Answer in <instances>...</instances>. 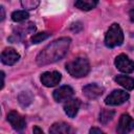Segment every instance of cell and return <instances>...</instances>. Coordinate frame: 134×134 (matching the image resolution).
<instances>
[{
	"label": "cell",
	"mask_w": 134,
	"mask_h": 134,
	"mask_svg": "<svg viewBox=\"0 0 134 134\" xmlns=\"http://www.w3.org/2000/svg\"><path fill=\"white\" fill-rule=\"evenodd\" d=\"M71 39L68 37H62L58 40L52 41L47 46H45L37 55L36 62L40 66H45L60 61L67 53Z\"/></svg>",
	"instance_id": "6da1fadb"
},
{
	"label": "cell",
	"mask_w": 134,
	"mask_h": 134,
	"mask_svg": "<svg viewBox=\"0 0 134 134\" xmlns=\"http://www.w3.org/2000/svg\"><path fill=\"white\" fill-rule=\"evenodd\" d=\"M67 72L73 77L86 76L90 71V63L85 57H76L65 65Z\"/></svg>",
	"instance_id": "7a4b0ae2"
},
{
	"label": "cell",
	"mask_w": 134,
	"mask_h": 134,
	"mask_svg": "<svg viewBox=\"0 0 134 134\" xmlns=\"http://www.w3.org/2000/svg\"><path fill=\"white\" fill-rule=\"evenodd\" d=\"M124 42V32L119 24L113 23L105 35V44L109 48L121 45Z\"/></svg>",
	"instance_id": "3957f363"
},
{
	"label": "cell",
	"mask_w": 134,
	"mask_h": 134,
	"mask_svg": "<svg viewBox=\"0 0 134 134\" xmlns=\"http://www.w3.org/2000/svg\"><path fill=\"white\" fill-rule=\"evenodd\" d=\"M36 30V26L32 22H27V23H23L20 25H17L14 29H13V35L8 38V40L10 42H16V41H20L22 39H24L26 36L34 34Z\"/></svg>",
	"instance_id": "277c9868"
},
{
	"label": "cell",
	"mask_w": 134,
	"mask_h": 134,
	"mask_svg": "<svg viewBox=\"0 0 134 134\" xmlns=\"http://www.w3.org/2000/svg\"><path fill=\"white\" fill-rule=\"evenodd\" d=\"M130 95L128 92L124 91V90H113L106 98H105V104L109 105V106H118L124 104L125 102H127L129 99Z\"/></svg>",
	"instance_id": "5b68a950"
},
{
	"label": "cell",
	"mask_w": 134,
	"mask_h": 134,
	"mask_svg": "<svg viewBox=\"0 0 134 134\" xmlns=\"http://www.w3.org/2000/svg\"><path fill=\"white\" fill-rule=\"evenodd\" d=\"M114 64H115V67L120 72H124V73H132L134 71V62L131 59H129L128 55H126L124 53L118 54L115 58Z\"/></svg>",
	"instance_id": "8992f818"
},
{
	"label": "cell",
	"mask_w": 134,
	"mask_h": 134,
	"mask_svg": "<svg viewBox=\"0 0 134 134\" xmlns=\"http://www.w3.org/2000/svg\"><path fill=\"white\" fill-rule=\"evenodd\" d=\"M132 130H134V119L128 113L121 114L117 124L116 131L120 134H127Z\"/></svg>",
	"instance_id": "52a82bcc"
},
{
	"label": "cell",
	"mask_w": 134,
	"mask_h": 134,
	"mask_svg": "<svg viewBox=\"0 0 134 134\" xmlns=\"http://www.w3.org/2000/svg\"><path fill=\"white\" fill-rule=\"evenodd\" d=\"M62 79V74L59 71H46L41 74L40 81L45 87H54L57 86Z\"/></svg>",
	"instance_id": "ba28073f"
},
{
	"label": "cell",
	"mask_w": 134,
	"mask_h": 134,
	"mask_svg": "<svg viewBox=\"0 0 134 134\" xmlns=\"http://www.w3.org/2000/svg\"><path fill=\"white\" fill-rule=\"evenodd\" d=\"M74 94V91L73 89L68 86V85H65V86H62L58 89H55L52 93V96H53V99L58 103H62V102H66L70 98H72Z\"/></svg>",
	"instance_id": "9c48e42d"
},
{
	"label": "cell",
	"mask_w": 134,
	"mask_h": 134,
	"mask_svg": "<svg viewBox=\"0 0 134 134\" xmlns=\"http://www.w3.org/2000/svg\"><path fill=\"white\" fill-rule=\"evenodd\" d=\"M7 121L10 124L13 129L18 132H21L26 127L25 118L21 114H19L17 111H10L7 114Z\"/></svg>",
	"instance_id": "30bf717a"
},
{
	"label": "cell",
	"mask_w": 134,
	"mask_h": 134,
	"mask_svg": "<svg viewBox=\"0 0 134 134\" xmlns=\"http://www.w3.org/2000/svg\"><path fill=\"white\" fill-rule=\"evenodd\" d=\"M83 93L87 98L95 99L104 93V88L95 83H91V84H87L86 86L83 87Z\"/></svg>",
	"instance_id": "8fae6325"
},
{
	"label": "cell",
	"mask_w": 134,
	"mask_h": 134,
	"mask_svg": "<svg viewBox=\"0 0 134 134\" xmlns=\"http://www.w3.org/2000/svg\"><path fill=\"white\" fill-rule=\"evenodd\" d=\"M20 59V54L14 48H5L1 53V62L4 65H15Z\"/></svg>",
	"instance_id": "7c38bea8"
},
{
	"label": "cell",
	"mask_w": 134,
	"mask_h": 134,
	"mask_svg": "<svg viewBox=\"0 0 134 134\" xmlns=\"http://www.w3.org/2000/svg\"><path fill=\"white\" fill-rule=\"evenodd\" d=\"M80 106H81V100L79 98H70L66 100L64 105V111L69 117L72 118L77 114Z\"/></svg>",
	"instance_id": "4fadbf2b"
},
{
	"label": "cell",
	"mask_w": 134,
	"mask_h": 134,
	"mask_svg": "<svg viewBox=\"0 0 134 134\" xmlns=\"http://www.w3.org/2000/svg\"><path fill=\"white\" fill-rule=\"evenodd\" d=\"M70 132H71L70 126L63 121L54 122L49 129V133H51V134H67Z\"/></svg>",
	"instance_id": "5bb4252c"
},
{
	"label": "cell",
	"mask_w": 134,
	"mask_h": 134,
	"mask_svg": "<svg viewBox=\"0 0 134 134\" xmlns=\"http://www.w3.org/2000/svg\"><path fill=\"white\" fill-rule=\"evenodd\" d=\"M114 81L124 87L127 90H133L134 89V79L128 75H116Z\"/></svg>",
	"instance_id": "9a60e30c"
},
{
	"label": "cell",
	"mask_w": 134,
	"mask_h": 134,
	"mask_svg": "<svg viewBox=\"0 0 134 134\" xmlns=\"http://www.w3.org/2000/svg\"><path fill=\"white\" fill-rule=\"evenodd\" d=\"M98 4V0H76L74 5L81 10H90L93 9Z\"/></svg>",
	"instance_id": "2e32d148"
},
{
	"label": "cell",
	"mask_w": 134,
	"mask_h": 134,
	"mask_svg": "<svg viewBox=\"0 0 134 134\" xmlns=\"http://www.w3.org/2000/svg\"><path fill=\"white\" fill-rule=\"evenodd\" d=\"M115 115V112L113 110H110V109H103L100 112H99V121L103 124V125H107L108 122H110L113 117Z\"/></svg>",
	"instance_id": "e0dca14e"
},
{
	"label": "cell",
	"mask_w": 134,
	"mask_h": 134,
	"mask_svg": "<svg viewBox=\"0 0 134 134\" xmlns=\"http://www.w3.org/2000/svg\"><path fill=\"white\" fill-rule=\"evenodd\" d=\"M18 100L22 107H27L32 102V94L29 91H21L18 95Z\"/></svg>",
	"instance_id": "ac0fdd59"
},
{
	"label": "cell",
	"mask_w": 134,
	"mask_h": 134,
	"mask_svg": "<svg viewBox=\"0 0 134 134\" xmlns=\"http://www.w3.org/2000/svg\"><path fill=\"white\" fill-rule=\"evenodd\" d=\"M12 20L14 22H23L25 21L28 17H29V14L25 10V9H22V10H15L13 14H12Z\"/></svg>",
	"instance_id": "d6986e66"
},
{
	"label": "cell",
	"mask_w": 134,
	"mask_h": 134,
	"mask_svg": "<svg viewBox=\"0 0 134 134\" xmlns=\"http://www.w3.org/2000/svg\"><path fill=\"white\" fill-rule=\"evenodd\" d=\"M50 35H51V34L48 32V31H43V32L36 34V35H34V36L31 37L30 42H31L32 44H38V43H40V42L46 40L48 37H50Z\"/></svg>",
	"instance_id": "ffe728a7"
},
{
	"label": "cell",
	"mask_w": 134,
	"mask_h": 134,
	"mask_svg": "<svg viewBox=\"0 0 134 134\" xmlns=\"http://www.w3.org/2000/svg\"><path fill=\"white\" fill-rule=\"evenodd\" d=\"M20 2L25 9H35L40 4V0H20Z\"/></svg>",
	"instance_id": "44dd1931"
},
{
	"label": "cell",
	"mask_w": 134,
	"mask_h": 134,
	"mask_svg": "<svg viewBox=\"0 0 134 134\" xmlns=\"http://www.w3.org/2000/svg\"><path fill=\"white\" fill-rule=\"evenodd\" d=\"M82 28H83V25H82V23H81V22L72 23V24H71V26H70V29H71L72 31H74L75 34H76V32H79V31H81V30H82Z\"/></svg>",
	"instance_id": "7402d4cb"
},
{
	"label": "cell",
	"mask_w": 134,
	"mask_h": 134,
	"mask_svg": "<svg viewBox=\"0 0 134 134\" xmlns=\"http://www.w3.org/2000/svg\"><path fill=\"white\" fill-rule=\"evenodd\" d=\"M89 132L92 133V134H93V133H98V134H102V133H103V131H102L100 129H97V128H91Z\"/></svg>",
	"instance_id": "603a6c76"
},
{
	"label": "cell",
	"mask_w": 134,
	"mask_h": 134,
	"mask_svg": "<svg viewBox=\"0 0 134 134\" xmlns=\"http://www.w3.org/2000/svg\"><path fill=\"white\" fill-rule=\"evenodd\" d=\"M32 132H34V133H40V134H43V131H42V129H40L38 126L34 127V129H32Z\"/></svg>",
	"instance_id": "cb8c5ba5"
},
{
	"label": "cell",
	"mask_w": 134,
	"mask_h": 134,
	"mask_svg": "<svg viewBox=\"0 0 134 134\" xmlns=\"http://www.w3.org/2000/svg\"><path fill=\"white\" fill-rule=\"evenodd\" d=\"M129 17H130V20L134 23V8H132V9L129 12Z\"/></svg>",
	"instance_id": "d4e9b609"
},
{
	"label": "cell",
	"mask_w": 134,
	"mask_h": 134,
	"mask_svg": "<svg viewBox=\"0 0 134 134\" xmlns=\"http://www.w3.org/2000/svg\"><path fill=\"white\" fill-rule=\"evenodd\" d=\"M0 10H1V21L4 20V17H5V12H4V7L1 6L0 7Z\"/></svg>",
	"instance_id": "484cf974"
},
{
	"label": "cell",
	"mask_w": 134,
	"mask_h": 134,
	"mask_svg": "<svg viewBox=\"0 0 134 134\" xmlns=\"http://www.w3.org/2000/svg\"><path fill=\"white\" fill-rule=\"evenodd\" d=\"M1 79H2V82H1V89H2L4 86V72L3 71H1Z\"/></svg>",
	"instance_id": "4316f807"
}]
</instances>
